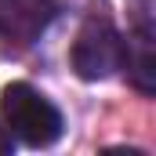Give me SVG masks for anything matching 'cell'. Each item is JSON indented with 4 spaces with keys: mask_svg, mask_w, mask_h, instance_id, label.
<instances>
[{
    "mask_svg": "<svg viewBox=\"0 0 156 156\" xmlns=\"http://www.w3.org/2000/svg\"><path fill=\"white\" fill-rule=\"evenodd\" d=\"M0 116L15 142L29 149H47L62 138V113L51 98H44L29 83H7L0 94Z\"/></svg>",
    "mask_w": 156,
    "mask_h": 156,
    "instance_id": "6da1fadb",
    "label": "cell"
},
{
    "mask_svg": "<svg viewBox=\"0 0 156 156\" xmlns=\"http://www.w3.org/2000/svg\"><path fill=\"white\" fill-rule=\"evenodd\" d=\"M69 58L80 80H109L123 62V37L109 18H87Z\"/></svg>",
    "mask_w": 156,
    "mask_h": 156,
    "instance_id": "7a4b0ae2",
    "label": "cell"
},
{
    "mask_svg": "<svg viewBox=\"0 0 156 156\" xmlns=\"http://www.w3.org/2000/svg\"><path fill=\"white\" fill-rule=\"evenodd\" d=\"M55 0H0V37L11 44H33L55 22Z\"/></svg>",
    "mask_w": 156,
    "mask_h": 156,
    "instance_id": "3957f363",
    "label": "cell"
},
{
    "mask_svg": "<svg viewBox=\"0 0 156 156\" xmlns=\"http://www.w3.org/2000/svg\"><path fill=\"white\" fill-rule=\"evenodd\" d=\"M120 66H127V80L142 94L156 91V44H153V29L149 26H138L123 40V62Z\"/></svg>",
    "mask_w": 156,
    "mask_h": 156,
    "instance_id": "277c9868",
    "label": "cell"
},
{
    "mask_svg": "<svg viewBox=\"0 0 156 156\" xmlns=\"http://www.w3.org/2000/svg\"><path fill=\"white\" fill-rule=\"evenodd\" d=\"M11 153V134H7V127H0V156Z\"/></svg>",
    "mask_w": 156,
    "mask_h": 156,
    "instance_id": "5b68a950",
    "label": "cell"
}]
</instances>
